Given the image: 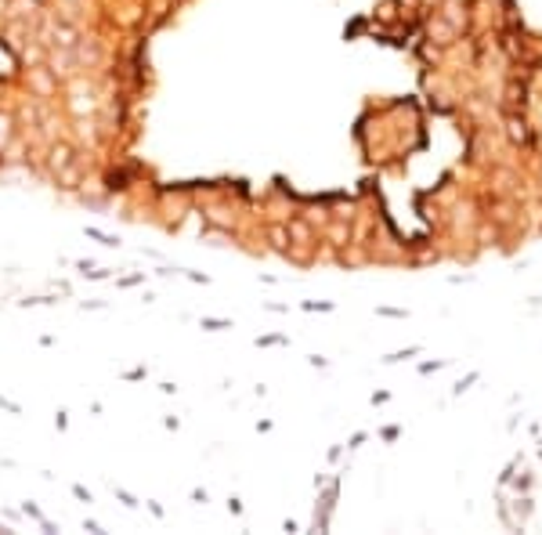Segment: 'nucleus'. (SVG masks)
Instances as JSON below:
<instances>
[{
  "label": "nucleus",
  "mask_w": 542,
  "mask_h": 535,
  "mask_svg": "<svg viewBox=\"0 0 542 535\" xmlns=\"http://www.w3.org/2000/svg\"><path fill=\"white\" fill-rule=\"evenodd\" d=\"M51 66H55V69H51L55 76H58V73H62V76H69V73H73V66H76V58H73V55H58V51H55V55H51Z\"/></svg>",
  "instance_id": "5"
},
{
  "label": "nucleus",
  "mask_w": 542,
  "mask_h": 535,
  "mask_svg": "<svg viewBox=\"0 0 542 535\" xmlns=\"http://www.w3.org/2000/svg\"><path fill=\"white\" fill-rule=\"evenodd\" d=\"M58 174H62V185H66V188H76V181H80V170H76L73 163H69V167H62Z\"/></svg>",
  "instance_id": "7"
},
{
  "label": "nucleus",
  "mask_w": 542,
  "mask_h": 535,
  "mask_svg": "<svg viewBox=\"0 0 542 535\" xmlns=\"http://www.w3.org/2000/svg\"><path fill=\"white\" fill-rule=\"evenodd\" d=\"M76 134H80V141H87V145H94V120H87V116H76Z\"/></svg>",
  "instance_id": "6"
},
{
  "label": "nucleus",
  "mask_w": 542,
  "mask_h": 535,
  "mask_svg": "<svg viewBox=\"0 0 542 535\" xmlns=\"http://www.w3.org/2000/svg\"><path fill=\"white\" fill-rule=\"evenodd\" d=\"M51 40H55V44H62V47H73V44H76V29H73V26H58V22H55V26H51Z\"/></svg>",
  "instance_id": "4"
},
{
  "label": "nucleus",
  "mask_w": 542,
  "mask_h": 535,
  "mask_svg": "<svg viewBox=\"0 0 542 535\" xmlns=\"http://www.w3.org/2000/svg\"><path fill=\"white\" fill-rule=\"evenodd\" d=\"M8 141H11V120H8L4 113H0V149H4Z\"/></svg>",
  "instance_id": "9"
},
{
  "label": "nucleus",
  "mask_w": 542,
  "mask_h": 535,
  "mask_svg": "<svg viewBox=\"0 0 542 535\" xmlns=\"http://www.w3.org/2000/svg\"><path fill=\"white\" fill-rule=\"evenodd\" d=\"M47 73H51V69H33V73H29V84H33V87L44 94V98L55 91V84H51V76H47Z\"/></svg>",
  "instance_id": "3"
},
{
  "label": "nucleus",
  "mask_w": 542,
  "mask_h": 535,
  "mask_svg": "<svg viewBox=\"0 0 542 535\" xmlns=\"http://www.w3.org/2000/svg\"><path fill=\"white\" fill-rule=\"evenodd\" d=\"M69 109H73V116H91L94 109H98V98H94V87L73 84V98H69Z\"/></svg>",
  "instance_id": "1"
},
{
  "label": "nucleus",
  "mask_w": 542,
  "mask_h": 535,
  "mask_svg": "<svg viewBox=\"0 0 542 535\" xmlns=\"http://www.w3.org/2000/svg\"><path fill=\"white\" fill-rule=\"evenodd\" d=\"M0 8H4V0H0Z\"/></svg>",
  "instance_id": "10"
},
{
  "label": "nucleus",
  "mask_w": 542,
  "mask_h": 535,
  "mask_svg": "<svg viewBox=\"0 0 542 535\" xmlns=\"http://www.w3.org/2000/svg\"><path fill=\"white\" fill-rule=\"evenodd\" d=\"M76 62H98V47H91V44H80Z\"/></svg>",
  "instance_id": "8"
},
{
  "label": "nucleus",
  "mask_w": 542,
  "mask_h": 535,
  "mask_svg": "<svg viewBox=\"0 0 542 535\" xmlns=\"http://www.w3.org/2000/svg\"><path fill=\"white\" fill-rule=\"evenodd\" d=\"M47 163H51L55 174H58L62 167H69V163H73V145H66V141H55V145H51V156H47Z\"/></svg>",
  "instance_id": "2"
}]
</instances>
